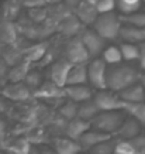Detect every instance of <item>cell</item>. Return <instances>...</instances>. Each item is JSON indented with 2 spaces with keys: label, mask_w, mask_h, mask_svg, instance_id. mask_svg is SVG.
I'll return each instance as SVG.
<instances>
[{
  "label": "cell",
  "mask_w": 145,
  "mask_h": 154,
  "mask_svg": "<svg viewBox=\"0 0 145 154\" xmlns=\"http://www.w3.org/2000/svg\"><path fill=\"white\" fill-rule=\"evenodd\" d=\"M140 74L141 72L130 65H110L107 68V89L120 92L127 86L140 82Z\"/></svg>",
  "instance_id": "cell-1"
},
{
  "label": "cell",
  "mask_w": 145,
  "mask_h": 154,
  "mask_svg": "<svg viewBox=\"0 0 145 154\" xmlns=\"http://www.w3.org/2000/svg\"><path fill=\"white\" fill-rule=\"evenodd\" d=\"M127 116H128V113L126 112V109H120V110H102L92 120V127L104 131V133H108V134L116 136V133L121 127V125L124 123Z\"/></svg>",
  "instance_id": "cell-2"
},
{
  "label": "cell",
  "mask_w": 145,
  "mask_h": 154,
  "mask_svg": "<svg viewBox=\"0 0 145 154\" xmlns=\"http://www.w3.org/2000/svg\"><path fill=\"white\" fill-rule=\"evenodd\" d=\"M93 27L104 40H116L121 30V17H117L113 11L99 13Z\"/></svg>",
  "instance_id": "cell-3"
},
{
  "label": "cell",
  "mask_w": 145,
  "mask_h": 154,
  "mask_svg": "<svg viewBox=\"0 0 145 154\" xmlns=\"http://www.w3.org/2000/svg\"><path fill=\"white\" fill-rule=\"evenodd\" d=\"M107 62L100 58H94L87 64L89 84L97 91L107 89Z\"/></svg>",
  "instance_id": "cell-4"
},
{
  "label": "cell",
  "mask_w": 145,
  "mask_h": 154,
  "mask_svg": "<svg viewBox=\"0 0 145 154\" xmlns=\"http://www.w3.org/2000/svg\"><path fill=\"white\" fill-rule=\"evenodd\" d=\"M94 102L100 110H120L126 107V103L117 92L110 89H102L93 96Z\"/></svg>",
  "instance_id": "cell-5"
},
{
  "label": "cell",
  "mask_w": 145,
  "mask_h": 154,
  "mask_svg": "<svg viewBox=\"0 0 145 154\" xmlns=\"http://www.w3.org/2000/svg\"><path fill=\"white\" fill-rule=\"evenodd\" d=\"M89 51L83 44L82 38H75L68 44L66 47V60H69L72 64H86L90 60Z\"/></svg>",
  "instance_id": "cell-6"
},
{
  "label": "cell",
  "mask_w": 145,
  "mask_h": 154,
  "mask_svg": "<svg viewBox=\"0 0 145 154\" xmlns=\"http://www.w3.org/2000/svg\"><path fill=\"white\" fill-rule=\"evenodd\" d=\"M31 94L33 91L25 85L24 81L23 82H10L1 91V95L6 99H10L14 102H25L31 98Z\"/></svg>",
  "instance_id": "cell-7"
},
{
  "label": "cell",
  "mask_w": 145,
  "mask_h": 154,
  "mask_svg": "<svg viewBox=\"0 0 145 154\" xmlns=\"http://www.w3.org/2000/svg\"><path fill=\"white\" fill-rule=\"evenodd\" d=\"M82 41L86 45L92 58H97L104 51V38L96 30H84L82 34Z\"/></svg>",
  "instance_id": "cell-8"
},
{
  "label": "cell",
  "mask_w": 145,
  "mask_h": 154,
  "mask_svg": "<svg viewBox=\"0 0 145 154\" xmlns=\"http://www.w3.org/2000/svg\"><path fill=\"white\" fill-rule=\"evenodd\" d=\"M34 96L38 99H45V100H54V99H59L66 96L65 88H62L59 85H56L54 81H45L42 82L41 86L34 91Z\"/></svg>",
  "instance_id": "cell-9"
},
{
  "label": "cell",
  "mask_w": 145,
  "mask_h": 154,
  "mask_svg": "<svg viewBox=\"0 0 145 154\" xmlns=\"http://www.w3.org/2000/svg\"><path fill=\"white\" fill-rule=\"evenodd\" d=\"M72 66H73V64L69 60H59V61H56V62H54L51 66V72H49L51 74V79L56 85L65 88Z\"/></svg>",
  "instance_id": "cell-10"
},
{
  "label": "cell",
  "mask_w": 145,
  "mask_h": 154,
  "mask_svg": "<svg viewBox=\"0 0 145 154\" xmlns=\"http://www.w3.org/2000/svg\"><path fill=\"white\" fill-rule=\"evenodd\" d=\"M111 137H114V136L92 127V129H89L78 141L80 143V146H82L83 150H92L94 146H97L99 143H102V141H104V140H108V139H111Z\"/></svg>",
  "instance_id": "cell-11"
},
{
  "label": "cell",
  "mask_w": 145,
  "mask_h": 154,
  "mask_svg": "<svg viewBox=\"0 0 145 154\" xmlns=\"http://www.w3.org/2000/svg\"><path fill=\"white\" fill-rule=\"evenodd\" d=\"M142 125L137 120L135 117L132 116H127V119L124 120V123L121 125V127L118 129V131L116 133L118 139L121 140H132L134 137H137L138 134H141V129H142Z\"/></svg>",
  "instance_id": "cell-12"
},
{
  "label": "cell",
  "mask_w": 145,
  "mask_h": 154,
  "mask_svg": "<svg viewBox=\"0 0 145 154\" xmlns=\"http://www.w3.org/2000/svg\"><path fill=\"white\" fill-rule=\"evenodd\" d=\"M65 94L66 98H69L70 100L78 103H82L84 100L93 99V91L90 86H87L86 84L83 85H66L65 86Z\"/></svg>",
  "instance_id": "cell-13"
},
{
  "label": "cell",
  "mask_w": 145,
  "mask_h": 154,
  "mask_svg": "<svg viewBox=\"0 0 145 154\" xmlns=\"http://www.w3.org/2000/svg\"><path fill=\"white\" fill-rule=\"evenodd\" d=\"M89 129H92V122L80 119V117H75V119L68 122V126L65 129V134L68 137H70V139H73V140H79Z\"/></svg>",
  "instance_id": "cell-14"
},
{
  "label": "cell",
  "mask_w": 145,
  "mask_h": 154,
  "mask_svg": "<svg viewBox=\"0 0 145 154\" xmlns=\"http://www.w3.org/2000/svg\"><path fill=\"white\" fill-rule=\"evenodd\" d=\"M120 98L127 103H137V102H144L145 100V86L141 82L132 84L130 86H127L126 89H123L120 92Z\"/></svg>",
  "instance_id": "cell-15"
},
{
  "label": "cell",
  "mask_w": 145,
  "mask_h": 154,
  "mask_svg": "<svg viewBox=\"0 0 145 154\" xmlns=\"http://www.w3.org/2000/svg\"><path fill=\"white\" fill-rule=\"evenodd\" d=\"M54 147L56 149L58 154H80L82 153V146L78 140H73L70 137H59L54 143Z\"/></svg>",
  "instance_id": "cell-16"
},
{
  "label": "cell",
  "mask_w": 145,
  "mask_h": 154,
  "mask_svg": "<svg viewBox=\"0 0 145 154\" xmlns=\"http://www.w3.org/2000/svg\"><path fill=\"white\" fill-rule=\"evenodd\" d=\"M120 37L124 38L127 42H144L145 41V27H135L131 24L121 26Z\"/></svg>",
  "instance_id": "cell-17"
},
{
  "label": "cell",
  "mask_w": 145,
  "mask_h": 154,
  "mask_svg": "<svg viewBox=\"0 0 145 154\" xmlns=\"http://www.w3.org/2000/svg\"><path fill=\"white\" fill-rule=\"evenodd\" d=\"M89 82L87 75V65L86 64H73L69 72L66 85H83Z\"/></svg>",
  "instance_id": "cell-18"
},
{
  "label": "cell",
  "mask_w": 145,
  "mask_h": 154,
  "mask_svg": "<svg viewBox=\"0 0 145 154\" xmlns=\"http://www.w3.org/2000/svg\"><path fill=\"white\" fill-rule=\"evenodd\" d=\"M78 16L79 19L86 24H92L96 21L99 16V11L96 9V5L93 6L92 2H80L78 7Z\"/></svg>",
  "instance_id": "cell-19"
},
{
  "label": "cell",
  "mask_w": 145,
  "mask_h": 154,
  "mask_svg": "<svg viewBox=\"0 0 145 154\" xmlns=\"http://www.w3.org/2000/svg\"><path fill=\"white\" fill-rule=\"evenodd\" d=\"M100 112H102V110H100V109H99V106L96 105L94 99H89V100H84V102L79 103V112H78V117L84 119V120L92 122Z\"/></svg>",
  "instance_id": "cell-20"
},
{
  "label": "cell",
  "mask_w": 145,
  "mask_h": 154,
  "mask_svg": "<svg viewBox=\"0 0 145 154\" xmlns=\"http://www.w3.org/2000/svg\"><path fill=\"white\" fill-rule=\"evenodd\" d=\"M28 72H30V62L24 60L19 62L17 65H14L7 72V81L9 82H23Z\"/></svg>",
  "instance_id": "cell-21"
},
{
  "label": "cell",
  "mask_w": 145,
  "mask_h": 154,
  "mask_svg": "<svg viewBox=\"0 0 145 154\" xmlns=\"http://www.w3.org/2000/svg\"><path fill=\"white\" fill-rule=\"evenodd\" d=\"M126 112L130 116L135 117L142 126H145V100L137 103H126Z\"/></svg>",
  "instance_id": "cell-22"
},
{
  "label": "cell",
  "mask_w": 145,
  "mask_h": 154,
  "mask_svg": "<svg viewBox=\"0 0 145 154\" xmlns=\"http://www.w3.org/2000/svg\"><path fill=\"white\" fill-rule=\"evenodd\" d=\"M47 44L45 42H41V44H37L34 47H30L24 51V60L28 61L30 64L31 62H35V61H40L42 57L45 55L47 52Z\"/></svg>",
  "instance_id": "cell-23"
},
{
  "label": "cell",
  "mask_w": 145,
  "mask_h": 154,
  "mask_svg": "<svg viewBox=\"0 0 145 154\" xmlns=\"http://www.w3.org/2000/svg\"><path fill=\"white\" fill-rule=\"evenodd\" d=\"M103 60L107 62L108 65H116V64H121L123 58V52L120 47L116 45H110L103 51Z\"/></svg>",
  "instance_id": "cell-24"
},
{
  "label": "cell",
  "mask_w": 145,
  "mask_h": 154,
  "mask_svg": "<svg viewBox=\"0 0 145 154\" xmlns=\"http://www.w3.org/2000/svg\"><path fill=\"white\" fill-rule=\"evenodd\" d=\"M120 48L123 52V58L126 61H140L141 48L134 42H124L120 45Z\"/></svg>",
  "instance_id": "cell-25"
},
{
  "label": "cell",
  "mask_w": 145,
  "mask_h": 154,
  "mask_svg": "<svg viewBox=\"0 0 145 154\" xmlns=\"http://www.w3.org/2000/svg\"><path fill=\"white\" fill-rule=\"evenodd\" d=\"M78 112H79V103L73 102L70 99L59 107V115L65 117L66 120H72V119L78 117Z\"/></svg>",
  "instance_id": "cell-26"
},
{
  "label": "cell",
  "mask_w": 145,
  "mask_h": 154,
  "mask_svg": "<svg viewBox=\"0 0 145 154\" xmlns=\"http://www.w3.org/2000/svg\"><path fill=\"white\" fill-rule=\"evenodd\" d=\"M118 140H114V139H108V140H104L102 143H99L97 146H94L92 150H89L90 153L93 154H114L116 151V146H117Z\"/></svg>",
  "instance_id": "cell-27"
},
{
  "label": "cell",
  "mask_w": 145,
  "mask_h": 154,
  "mask_svg": "<svg viewBox=\"0 0 145 154\" xmlns=\"http://www.w3.org/2000/svg\"><path fill=\"white\" fill-rule=\"evenodd\" d=\"M142 0H117V9L124 14L135 13L140 9Z\"/></svg>",
  "instance_id": "cell-28"
},
{
  "label": "cell",
  "mask_w": 145,
  "mask_h": 154,
  "mask_svg": "<svg viewBox=\"0 0 145 154\" xmlns=\"http://www.w3.org/2000/svg\"><path fill=\"white\" fill-rule=\"evenodd\" d=\"M24 82H25V85L34 92V91H37V89L41 86V84L44 81H42V75L40 74V72H37V71H30L27 74V76H25Z\"/></svg>",
  "instance_id": "cell-29"
},
{
  "label": "cell",
  "mask_w": 145,
  "mask_h": 154,
  "mask_svg": "<svg viewBox=\"0 0 145 154\" xmlns=\"http://www.w3.org/2000/svg\"><path fill=\"white\" fill-rule=\"evenodd\" d=\"M121 21L135 27H145V13H131L121 16Z\"/></svg>",
  "instance_id": "cell-30"
},
{
  "label": "cell",
  "mask_w": 145,
  "mask_h": 154,
  "mask_svg": "<svg viewBox=\"0 0 145 154\" xmlns=\"http://www.w3.org/2000/svg\"><path fill=\"white\" fill-rule=\"evenodd\" d=\"M114 154H141V153L134 147V144L130 140H121L120 139L117 141Z\"/></svg>",
  "instance_id": "cell-31"
},
{
  "label": "cell",
  "mask_w": 145,
  "mask_h": 154,
  "mask_svg": "<svg viewBox=\"0 0 145 154\" xmlns=\"http://www.w3.org/2000/svg\"><path fill=\"white\" fill-rule=\"evenodd\" d=\"M31 143L27 139H20V140L14 141V144L10 147V151L13 154H28L30 149H31Z\"/></svg>",
  "instance_id": "cell-32"
},
{
  "label": "cell",
  "mask_w": 145,
  "mask_h": 154,
  "mask_svg": "<svg viewBox=\"0 0 145 154\" xmlns=\"http://www.w3.org/2000/svg\"><path fill=\"white\" fill-rule=\"evenodd\" d=\"M0 37L4 42H13L16 40V30L10 23H4L0 28Z\"/></svg>",
  "instance_id": "cell-33"
},
{
  "label": "cell",
  "mask_w": 145,
  "mask_h": 154,
  "mask_svg": "<svg viewBox=\"0 0 145 154\" xmlns=\"http://www.w3.org/2000/svg\"><path fill=\"white\" fill-rule=\"evenodd\" d=\"M94 5L99 13H108L117 7V0H97Z\"/></svg>",
  "instance_id": "cell-34"
},
{
  "label": "cell",
  "mask_w": 145,
  "mask_h": 154,
  "mask_svg": "<svg viewBox=\"0 0 145 154\" xmlns=\"http://www.w3.org/2000/svg\"><path fill=\"white\" fill-rule=\"evenodd\" d=\"M130 141L134 144V147H135L141 154H145V134H138L137 137H134V139Z\"/></svg>",
  "instance_id": "cell-35"
},
{
  "label": "cell",
  "mask_w": 145,
  "mask_h": 154,
  "mask_svg": "<svg viewBox=\"0 0 145 154\" xmlns=\"http://www.w3.org/2000/svg\"><path fill=\"white\" fill-rule=\"evenodd\" d=\"M30 16H31V19L41 21V20L45 19V7H33V9H30Z\"/></svg>",
  "instance_id": "cell-36"
},
{
  "label": "cell",
  "mask_w": 145,
  "mask_h": 154,
  "mask_svg": "<svg viewBox=\"0 0 145 154\" xmlns=\"http://www.w3.org/2000/svg\"><path fill=\"white\" fill-rule=\"evenodd\" d=\"M23 3L25 7L33 9V7H44L47 5V0H23Z\"/></svg>",
  "instance_id": "cell-37"
},
{
  "label": "cell",
  "mask_w": 145,
  "mask_h": 154,
  "mask_svg": "<svg viewBox=\"0 0 145 154\" xmlns=\"http://www.w3.org/2000/svg\"><path fill=\"white\" fill-rule=\"evenodd\" d=\"M40 150H41L42 154H58L55 147H51V146H45V144H41L40 146Z\"/></svg>",
  "instance_id": "cell-38"
},
{
  "label": "cell",
  "mask_w": 145,
  "mask_h": 154,
  "mask_svg": "<svg viewBox=\"0 0 145 154\" xmlns=\"http://www.w3.org/2000/svg\"><path fill=\"white\" fill-rule=\"evenodd\" d=\"M141 48V57H140V65L142 69H145V41L140 44Z\"/></svg>",
  "instance_id": "cell-39"
},
{
  "label": "cell",
  "mask_w": 145,
  "mask_h": 154,
  "mask_svg": "<svg viewBox=\"0 0 145 154\" xmlns=\"http://www.w3.org/2000/svg\"><path fill=\"white\" fill-rule=\"evenodd\" d=\"M28 154H42L41 150H40V146H31V149H30Z\"/></svg>",
  "instance_id": "cell-40"
},
{
  "label": "cell",
  "mask_w": 145,
  "mask_h": 154,
  "mask_svg": "<svg viewBox=\"0 0 145 154\" xmlns=\"http://www.w3.org/2000/svg\"><path fill=\"white\" fill-rule=\"evenodd\" d=\"M140 82L145 86V69H142V72L140 74Z\"/></svg>",
  "instance_id": "cell-41"
},
{
  "label": "cell",
  "mask_w": 145,
  "mask_h": 154,
  "mask_svg": "<svg viewBox=\"0 0 145 154\" xmlns=\"http://www.w3.org/2000/svg\"><path fill=\"white\" fill-rule=\"evenodd\" d=\"M61 0H47L48 5H56V3H59Z\"/></svg>",
  "instance_id": "cell-42"
},
{
  "label": "cell",
  "mask_w": 145,
  "mask_h": 154,
  "mask_svg": "<svg viewBox=\"0 0 145 154\" xmlns=\"http://www.w3.org/2000/svg\"><path fill=\"white\" fill-rule=\"evenodd\" d=\"M87 154H93V153H87Z\"/></svg>",
  "instance_id": "cell-43"
},
{
  "label": "cell",
  "mask_w": 145,
  "mask_h": 154,
  "mask_svg": "<svg viewBox=\"0 0 145 154\" xmlns=\"http://www.w3.org/2000/svg\"><path fill=\"white\" fill-rule=\"evenodd\" d=\"M142 2H145V0H142Z\"/></svg>",
  "instance_id": "cell-44"
},
{
  "label": "cell",
  "mask_w": 145,
  "mask_h": 154,
  "mask_svg": "<svg viewBox=\"0 0 145 154\" xmlns=\"http://www.w3.org/2000/svg\"><path fill=\"white\" fill-rule=\"evenodd\" d=\"M80 154H82V153H80Z\"/></svg>",
  "instance_id": "cell-45"
}]
</instances>
